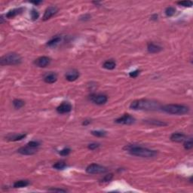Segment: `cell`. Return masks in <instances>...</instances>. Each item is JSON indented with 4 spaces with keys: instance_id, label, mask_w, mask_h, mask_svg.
I'll list each match as a JSON object with an SVG mask.
<instances>
[{
    "instance_id": "6da1fadb",
    "label": "cell",
    "mask_w": 193,
    "mask_h": 193,
    "mask_svg": "<svg viewBox=\"0 0 193 193\" xmlns=\"http://www.w3.org/2000/svg\"><path fill=\"white\" fill-rule=\"evenodd\" d=\"M160 107L159 104L153 100L141 99L133 101L130 104V108L134 110H156Z\"/></svg>"
},
{
    "instance_id": "7a4b0ae2",
    "label": "cell",
    "mask_w": 193,
    "mask_h": 193,
    "mask_svg": "<svg viewBox=\"0 0 193 193\" xmlns=\"http://www.w3.org/2000/svg\"><path fill=\"white\" fill-rule=\"evenodd\" d=\"M126 150L130 155L141 158H152L157 155V152L155 150L147 149L143 146H139L136 145H130L125 147Z\"/></svg>"
},
{
    "instance_id": "3957f363",
    "label": "cell",
    "mask_w": 193,
    "mask_h": 193,
    "mask_svg": "<svg viewBox=\"0 0 193 193\" xmlns=\"http://www.w3.org/2000/svg\"><path fill=\"white\" fill-rule=\"evenodd\" d=\"M162 110L164 112L171 115L182 116L187 114L189 112V107L180 104H168L162 107Z\"/></svg>"
},
{
    "instance_id": "277c9868",
    "label": "cell",
    "mask_w": 193,
    "mask_h": 193,
    "mask_svg": "<svg viewBox=\"0 0 193 193\" xmlns=\"http://www.w3.org/2000/svg\"><path fill=\"white\" fill-rule=\"evenodd\" d=\"M22 62V58L19 55L16 53H9L2 56L0 60V63L2 66L18 65Z\"/></svg>"
},
{
    "instance_id": "5b68a950",
    "label": "cell",
    "mask_w": 193,
    "mask_h": 193,
    "mask_svg": "<svg viewBox=\"0 0 193 193\" xmlns=\"http://www.w3.org/2000/svg\"><path fill=\"white\" fill-rule=\"evenodd\" d=\"M106 168L98 164H91L86 168V172L89 174H100L106 172Z\"/></svg>"
},
{
    "instance_id": "8992f818",
    "label": "cell",
    "mask_w": 193,
    "mask_h": 193,
    "mask_svg": "<svg viewBox=\"0 0 193 193\" xmlns=\"http://www.w3.org/2000/svg\"><path fill=\"white\" fill-rule=\"evenodd\" d=\"M135 118L132 116H130L129 114H124V116L122 117L118 118L117 119L115 120V122L117 124H125V125H130L133 124L135 122Z\"/></svg>"
},
{
    "instance_id": "52a82bcc",
    "label": "cell",
    "mask_w": 193,
    "mask_h": 193,
    "mask_svg": "<svg viewBox=\"0 0 193 193\" xmlns=\"http://www.w3.org/2000/svg\"><path fill=\"white\" fill-rule=\"evenodd\" d=\"M91 100L93 103H95L96 105H103L105 104L108 100V97L105 95H93L91 96Z\"/></svg>"
},
{
    "instance_id": "ba28073f",
    "label": "cell",
    "mask_w": 193,
    "mask_h": 193,
    "mask_svg": "<svg viewBox=\"0 0 193 193\" xmlns=\"http://www.w3.org/2000/svg\"><path fill=\"white\" fill-rule=\"evenodd\" d=\"M37 152V148H33V147L30 146L29 145L23 146L17 149V152L21 155H32L36 153Z\"/></svg>"
},
{
    "instance_id": "9c48e42d",
    "label": "cell",
    "mask_w": 193,
    "mask_h": 193,
    "mask_svg": "<svg viewBox=\"0 0 193 193\" xmlns=\"http://www.w3.org/2000/svg\"><path fill=\"white\" fill-rule=\"evenodd\" d=\"M51 63V58L46 56H42V57H39L38 59H36L35 61V64L37 67L41 68L46 67L47 66H48Z\"/></svg>"
},
{
    "instance_id": "30bf717a",
    "label": "cell",
    "mask_w": 193,
    "mask_h": 193,
    "mask_svg": "<svg viewBox=\"0 0 193 193\" xmlns=\"http://www.w3.org/2000/svg\"><path fill=\"white\" fill-rule=\"evenodd\" d=\"M58 11V9L56 6H50L47 8L45 14L43 15L42 20L43 21H47V20L50 19L51 17H52Z\"/></svg>"
},
{
    "instance_id": "8fae6325",
    "label": "cell",
    "mask_w": 193,
    "mask_h": 193,
    "mask_svg": "<svg viewBox=\"0 0 193 193\" xmlns=\"http://www.w3.org/2000/svg\"><path fill=\"white\" fill-rule=\"evenodd\" d=\"M72 110V105L68 102H63L61 105L57 106V112L59 114L68 113Z\"/></svg>"
},
{
    "instance_id": "7c38bea8",
    "label": "cell",
    "mask_w": 193,
    "mask_h": 193,
    "mask_svg": "<svg viewBox=\"0 0 193 193\" xmlns=\"http://www.w3.org/2000/svg\"><path fill=\"white\" fill-rule=\"evenodd\" d=\"M66 79L69 82H74L79 77V73L76 69H72L66 73Z\"/></svg>"
},
{
    "instance_id": "4fadbf2b",
    "label": "cell",
    "mask_w": 193,
    "mask_h": 193,
    "mask_svg": "<svg viewBox=\"0 0 193 193\" xmlns=\"http://www.w3.org/2000/svg\"><path fill=\"white\" fill-rule=\"evenodd\" d=\"M170 140L173 142H176V143H181L186 140V134L183 133H174L171 136H170Z\"/></svg>"
},
{
    "instance_id": "5bb4252c",
    "label": "cell",
    "mask_w": 193,
    "mask_h": 193,
    "mask_svg": "<svg viewBox=\"0 0 193 193\" xmlns=\"http://www.w3.org/2000/svg\"><path fill=\"white\" fill-rule=\"evenodd\" d=\"M147 50H148L149 53L155 54V53L160 52L162 50V48L160 47L159 45L153 43V42H149L148 45H147Z\"/></svg>"
},
{
    "instance_id": "9a60e30c",
    "label": "cell",
    "mask_w": 193,
    "mask_h": 193,
    "mask_svg": "<svg viewBox=\"0 0 193 193\" xmlns=\"http://www.w3.org/2000/svg\"><path fill=\"white\" fill-rule=\"evenodd\" d=\"M57 80V75L55 73H51L47 74L46 76L44 77V81L48 84H52L56 82Z\"/></svg>"
},
{
    "instance_id": "2e32d148",
    "label": "cell",
    "mask_w": 193,
    "mask_h": 193,
    "mask_svg": "<svg viewBox=\"0 0 193 193\" xmlns=\"http://www.w3.org/2000/svg\"><path fill=\"white\" fill-rule=\"evenodd\" d=\"M26 136H27V134H9L6 136L5 138L8 140L10 141H19L25 138Z\"/></svg>"
},
{
    "instance_id": "e0dca14e",
    "label": "cell",
    "mask_w": 193,
    "mask_h": 193,
    "mask_svg": "<svg viewBox=\"0 0 193 193\" xmlns=\"http://www.w3.org/2000/svg\"><path fill=\"white\" fill-rule=\"evenodd\" d=\"M22 11H23V9H21V8L13 9V10L10 11H9V12L7 13L6 17H8V18H13V17H15V16H17V15H20L21 13H22Z\"/></svg>"
},
{
    "instance_id": "ac0fdd59",
    "label": "cell",
    "mask_w": 193,
    "mask_h": 193,
    "mask_svg": "<svg viewBox=\"0 0 193 193\" xmlns=\"http://www.w3.org/2000/svg\"><path fill=\"white\" fill-rule=\"evenodd\" d=\"M103 68H105L106 69H109V70H112V69H114L116 67V62L112 60H109V61H106V62H104L103 65Z\"/></svg>"
},
{
    "instance_id": "d6986e66",
    "label": "cell",
    "mask_w": 193,
    "mask_h": 193,
    "mask_svg": "<svg viewBox=\"0 0 193 193\" xmlns=\"http://www.w3.org/2000/svg\"><path fill=\"white\" fill-rule=\"evenodd\" d=\"M29 185V182L28 180H18L14 183V187L15 188H23V187L27 186Z\"/></svg>"
},
{
    "instance_id": "ffe728a7",
    "label": "cell",
    "mask_w": 193,
    "mask_h": 193,
    "mask_svg": "<svg viewBox=\"0 0 193 193\" xmlns=\"http://www.w3.org/2000/svg\"><path fill=\"white\" fill-rule=\"evenodd\" d=\"M61 41V37L60 36H56V37H54L53 39H51V40H49L47 43V45L48 46H55L57 44H58L59 42Z\"/></svg>"
},
{
    "instance_id": "44dd1931",
    "label": "cell",
    "mask_w": 193,
    "mask_h": 193,
    "mask_svg": "<svg viewBox=\"0 0 193 193\" xmlns=\"http://www.w3.org/2000/svg\"><path fill=\"white\" fill-rule=\"evenodd\" d=\"M13 105L15 106V108L16 109H21L23 106L25 105V102L21 100H18V99H16L15 100L13 101Z\"/></svg>"
},
{
    "instance_id": "7402d4cb",
    "label": "cell",
    "mask_w": 193,
    "mask_h": 193,
    "mask_svg": "<svg viewBox=\"0 0 193 193\" xmlns=\"http://www.w3.org/2000/svg\"><path fill=\"white\" fill-rule=\"evenodd\" d=\"M147 123L155 126H164L167 125V123H164V122L162 121H158V120H150V121H147Z\"/></svg>"
},
{
    "instance_id": "603a6c76",
    "label": "cell",
    "mask_w": 193,
    "mask_h": 193,
    "mask_svg": "<svg viewBox=\"0 0 193 193\" xmlns=\"http://www.w3.org/2000/svg\"><path fill=\"white\" fill-rule=\"evenodd\" d=\"M67 167V164H66L65 162H59L55 163L54 165H53V168L57 169V170H63L64 168Z\"/></svg>"
},
{
    "instance_id": "cb8c5ba5",
    "label": "cell",
    "mask_w": 193,
    "mask_h": 193,
    "mask_svg": "<svg viewBox=\"0 0 193 193\" xmlns=\"http://www.w3.org/2000/svg\"><path fill=\"white\" fill-rule=\"evenodd\" d=\"M176 12V9L174 8V7H168L167 9H165V15L168 16V17H171L173 15L175 14Z\"/></svg>"
},
{
    "instance_id": "d4e9b609",
    "label": "cell",
    "mask_w": 193,
    "mask_h": 193,
    "mask_svg": "<svg viewBox=\"0 0 193 193\" xmlns=\"http://www.w3.org/2000/svg\"><path fill=\"white\" fill-rule=\"evenodd\" d=\"M184 148L185 149H186V150H189V149H191L193 146V142H192V139L189 138V140H187L186 142L184 143Z\"/></svg>"
},
{
    "instance_id": "484cf974",
    "label": "cell",
    "mask_w": 193,
    "mask_h": 193,
    "mask_svg": "<svg viewBox=\"0 0 193 193\" xmlns=\"http://www.w3.org/2000/svg\"><path fill=\"white\" fill-rule=\"evenodd\" d=\"M91 134L94 136H98V137H103V136H105L106 135V133L105 131H103V130H93V131H91Z\"/></svg>"
},
{
    "instance_id": "4316f807",
    "label": "cell",
    "mask_w": 193,
    "mask_h": 193,
    "mask_svg": "<svg viewBox=\"0 0 193 193\" xmlns=\"http://www.w3.org/2000/svg\"><path fill=\"white\" fill-rule=\"evenodd\" d=\"M177 4L183 7H191L192 5V2H191V1H182V2H177Z\"/></svg>"
},
{
    "instance_id": "83f0119b",
    "label": "cell",
    "mask_w": 193,
    "mask_h": 193,
    "mask_svg": "<svg viewBox=\"0 0 193 193\" xmlns=\"http://www.w3.org/2000/svg\"><path fill=\"white\" fill-rule=\"evenodd\" d=\"M30 15H31L32 19L33 20V21L37 20L39 18V14L38 11H37L36 10H35V9H33V10L31 11V12H30Z\"/></svg>"
},
{
    "instance_id": "f1b7e54d",
    "label": "cell",
    "mask_w": 193,
    "mask_h": 193,
    "mask_svg": "<svg viewBox=\"0 0 193 193\" xmlns=\"http://www.w3.org/2000/svg\"><path fill=\"white\" fill-rule=\"evenodd\" d=\"M112 177H113V175H112V174H107V175H106V176H104L103 179H102L101 182H102V183H108V182H109V181H111Z\"/></svg>"
},
{
    "instance_id": "f546056e",
    "label": "cell",
    "mask_w": 193,
    "mask_h": 193,
    "mask_svg": "<svg viewBox=\"0 0 193 193\" xmlns=\"http://www.w3.org/2000/svg\"><path fill=\"white\" fill-rule=\"evenodd\" d=\"M70 152H71L70 149H69V148H65V149H62L59 153H60L61 155H62V156H67V155H68L70 153Z\"/></svg>"
},
{
    "instance_id": "4dcf8cb0",
    "label": "cell",
    "mask_w": 193,
    "mask_h": 193,
    "mask_svg": "<svg viewBox=\"0 0 193 193\" xmlns=\"http://www.w3.org/2000/svg\"><path fill=\"white\" fill-rule=\"evenodd\" d=\"M99 146H100V145L98 143H91V144L88 145V148L91 150H95L97 148H99Z\"/></svg>"
},
{
    "instance_id": "1f68e13d",
    "label": "cell",
    "mask_w": 193,
    "mask_h": 193,
    "mask_svg": "<svg viewBox=\"0 0 193 193\" xmlns=\"http://www.w3.org/2000/svg\"><path fill=\"white\" fill-rule=\"evenodd\" d=\"M29 146H30L33 147V148H38L39 146V143H38V142H36V141H30V142H29L28 143V144Z\"/></svg>"
},
{
    "instance_id": "d6a6232c",
    "label": "cell",
    "mask_w": 193,
    "mask_h": 193,
    "mask_svg": "<svg viewBox=\"0 0 193 193\" xmlns=\"http://www.w3.org/2000/svg\"><path fill=\"white\" fill-rule=\"evenodd\" d=\"M139 74H140V71L139 70H135V71L130 72L129 73V76L131 78H136L138 76Z\"/></svg>"
},
{
    "instance_id": "836d02e7",
    "label": "cell",
    "mask_w": 193,
    "mask_h": 193,
    "mask_svg": "<svg viewBox=\"0 0 193 193\" xmlns=\"http://www.w3.org/2000/svg\"><path fill=\"white\" fill-rule=\"evenodd\" d=\"M48 191H51V192H67V190H66V189H48Z\"/></svg>"
},
{
    "instance_id": "e575fe53",
    "label": "cell",
    "mask_w": 193,
    "mask_h": 193,
    "mask_svg": "<svg viewBox=\"0 0 193 193\" xmlns=\"http://www.w3.org/2000/svg\"><path fill=\"white\" fill-rule=\"evenodd\" d=\"M89 123H91V121H88V120H85L83 123H82V124L83 125H87L88 124H89Z\"/></svg>"
},
{
    "instance_id": "d590c367",
    "label": "cell",
    "mask_w": 193,
    "mask_h": 193,
    "mask_svg": "<svg viewBox=\"0 0 193 193\" xmlns=\"http://www.w3.org/2000/svg\"><path fill=\"white\" fill-rule=\"evenodd\" d=\"M32 3H33L35 5H39L40 3H42V2H32Z\"/></svg>"
}]
</instances>
